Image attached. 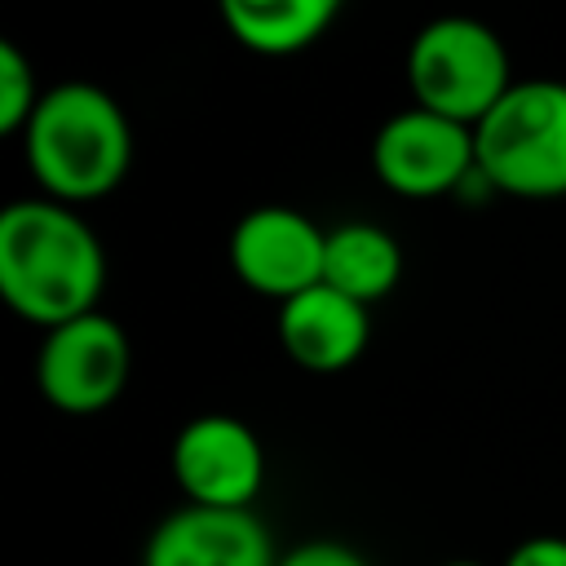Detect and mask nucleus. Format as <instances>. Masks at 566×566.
I'll return each mask as SVG.
<instances>
[{
  "label": "nucleus",
  "instance_id": "nucleus-1",
  "mask_svg": "<svg viewBox=\"0 0 566 566\" xmlns=\"http://www.w3.org/2000/svg\"><path fill=\"white\" fill-rule=\"evenodd\" d=\"M102 283V239L71 203L40 195L0 212V296L18 318L53 332L93 314Z\"/></svg>",
  "mask_w": 566,
  "mask_h": 566
},
{
  "label": "nucleus",
  "instance_id": "nucleus-2",
  "mask_svg": "<svg viewBox=\"0 0 566 566\" xmlns=\"http://www.w3.org/2000/svg\"><path fill=\"white\" fill-rule=\"evenodd\" d=\"M22 155L40 190L75 208L124 181L133 164V128L106 88L71 80L44 88L31 124L22 128Z\"/></svg>",
  "mask_w": 566,
  "mask_h": 566
},
{
  "label": "nucleus",
  "instance_id": "nucleus-3",
  "mask_svg": "<svg viewBox=\"0 0 566 566\" xmlns=\"http://www.w3.org/2000/svg\"><path fill=\"white\" fill-rule=\"evenodd\" d=\"M478 172L517 199L566 195V80H513L473 124Z\"/></svg>",
  "mask_w": 566,
  "mask_h": 566
},
{
  "label": "nucleus",
  "instance_id": "nucleus-4",
  "mask_svg": "<svg viewBox=\"0 0 566 566\" xmlns=\"http://www.w3.org/2000/svg\"><path fill=\"white\" fill-rule=\"evenodd\" d=\"M407 84L416 106L473 128L513 88L509 49L478 18H433L407 44Z\"/></svg>",
  "mask_w": 566,
  "mask_h": 566
},
{
  "label": "nucleus",
  "instance_id": "nucleus-5",
  "mask_svg": "<svg viewBox=\"0 0 566 566\" xmlns=\"http://www.w3.org/2000/svg\"><path fill=\"white\" fill-rule=\"evenodd\" d=\"M371 172L385 190L402 199L460 195L478 172V142L469 124H455L438 111L407 106L389 115L371 137Z\"/></svg>",
  "mask_w": 566,
  "mask_h": 566
},
{
  "label": "nucleus",
  "instance_id": "nucleus-6",
  "mask_svg": "<svg viewBox=\"0 0 566 566\" xmlns=\"http://www.w3.org/2000/svg\"><path fill=\"white\" fill-rule=\"evenodd\" d=\"M128 367H133V349L124 327L111 314L93 310L84 318L44 332V345L35 354V385L57 411L93 416L124 394Z\"/></svg>",
  "mask_w": 566,
  "mask_h": 566
},
{
  "label": "nucleus",
  "instance_id": "nucleus-7",
  "mask_svg": "<svg viewBox=\"0 0 566 566\" xmlns=\"http://www.w3.org/2000/svg\"><path fill=\"white\" fill-rule=\"evenodd\" d=\"M327 230L283 203L243 212L230 230V270L243 287L274 296L279 305L323 283Z\"/></svg>",
  "mask_w": 566,
  "mask_h": 566
},
{
  "label": "nucleus",
  "instance_id": "nucleus-8",
  "mask_svg": "<svg viewBox=\"0 0 566 566\" xmlns=\"http://www.w3.org/2000/svg\"><path fill=\"white\" fill-rule=\"evenodd\" d=\"M172 478L186 504L199 509H252L265 482L261 438L226 411L195 416L172 438Z\"/></svg>",
  "mask_w": 566,
  "mask_h": 566
},
{
  "label": "nucleus",
  "instance_id": "nucleus-9",
  "mask_svg": "<svg viewBox=\"0 0 566 566\" xmlns=\"http://www.w3.org/2000/svg\"><path fill=\"white\" fill-rule=\"evenodd\" d=\"M142 566H279V548L252 509L186 504L150 531Z\"/></svg>",
  "mask_w": 566,
  "mask_h": 566
},
{
  "label": "nucleus",
  "instance_id": "nucleus-10",
  "mask_svg": "<svg viewBox=\"0 0 566 566\" xmlns=\"http://www.w3.org/2000/svg\"><path fill=\"white\" fill-rule=\"evenodd\" d=\"M371 336L367 305L318 283L279 305V340L305 371H345L363 358Z\"/></svg>",
  "mask_w": 566,
  "mask_h": 566
},
{
  "label": "nucleus",
  "instance_id": "nucleus-11",
  "mask_svg": "<svg viewBox=\"0 0 566 566\" xmlns=\"http://www.w3.org/2000/svg\"><path fill=\"white\" fill-rule=\"evenodd\" d=\"M402 274V248L398 239L376 221H340L327 230L323 252V283L354 296L358 305H371L394 292Z\"/></svg>",
  "mask_w": 566,
  "mask_h": 566
},
{
  "label": "nucleus",
  "instance_id": "nucleus-12",
  "mask_svg": "<svg viewBox=\"0 0 566 566\" xmlns=\"http://www.w3.org/2000/svg\"><path fill=\"white\" fill-rule=\"evenodd\" d=\"M221 22L243 49L287 57L327 35L336 22V0H226Z\"/></svg>",
  "mask_w": 566,
  "mask_h": 566
},
{
  "label": "nucleus",
  "instance_id": "nucleus-13",
  "mask_svg": "<svg viewBox=\"0 0 566 566\" xmlns=\"http://www.w3.org/2000/svg\"><path fill=\"white\" fill-rule=\"evenodd\" d=\"M40 88H35V71L27 62V53L13 40H0V133H18L31 124L35 106H40Z\"/></svg>",
  "mask_w": 566,
  "mask_h": 566
},
{
  "label": "nucleus",
  "instance_id": "nucleus-14",
  "mask_svg": "<svg viewBox=\"0 0 566 566\" xmlns=\"http://www.w3.org/2000/svg\"><path fill=\"white\" fill-rule=\"evenodd\" d=\"M279 566H371V562L340 539H305V544L287 548L279 557Z\"/></svg>",
  "mask_w": 566,
  "mask_h": 566
},
{
  "label": "nucleus",
  "instance_id": "nucleus-15",
  "mask_svg": "<svg viewBox=\"0 0 566 566\" xmlns=\"http://www.w3.org/2000/svg\"><path fill=\"white\" fill-rule=\"evenodd\" d=\"M504 566H566V535H531L504 557Z\"/></svg>",
  "mask_w": 566,
  "mask_h": 566
},
{
  "label": "nucleus",
  "instance_id": "nucleus-16",
  "mask_svg": "<svg viewBox=\"0 0 566 566\" xmlns=\"http://www.w3.org/2000/svg\"><path fill=\"white\" fill-rule=\"evenodd\" d=\"M442 566H482V562H469V557H460V562H442Z\"/></svg>",
  "mask_w": 566,
  "mask_h": 566
}]
</instances>
